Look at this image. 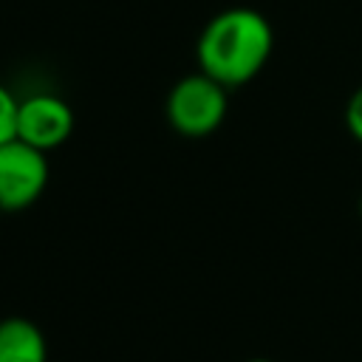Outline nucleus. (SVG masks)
<instances>
[{
  "instance_id": "f257e3e1",
  "label": "nucleus",
  "mask_w": 362,
  "mask_h": 362,
  "mask_svg": "<svg viewBox=\"0 0 362 362\" xmlns=\"http://www.w3.org/2000/svg\"><path fill=\"white\" fill-rule=\"evenodd\" d=\"M272 48V23L257 8H223L204 25L198 37V71H204L223 88H240L266 68Z\"/></svg>"
},
{
  "instance_id": "f03ea898",
  "label": "nucleus",
  "mask_w": 362,
  "mask_h": 362,
  "mask_svg": "<svg viewBox=\"0 0 362 362\" xmlns=\"http://www.w3.org/2000/svg\"><path fill=\"white\" fill-rule=\"evenodd\" d=\"M226 110H229V88H223L204 71L178 79L164 102L170 127L184 139L212 136L223 124Z\"/></svg>"
},
{
  "instance_id": "7ed1b4c3",
  "label": "nucleus",
  "mask_w": 362,
  "mask_h": 362,
  "mask_svg": "<svg viewBox=\"0 0 362 362\" xmlns=\"http://www.w3.org/2000/svg\"><path fill=\"white\" fill-rule=\"evenodd\" d=\"M48 153L11 139L0 144V212H23L48 187Z\"/></svg>"
},
{
  "instance_id": "20e7f679",
  "label": "nucleus",
  "mask_w": 362,
  "mask_h": 362,
  "mask_svg": "<svg viewBox=\"0 0 362 362\" xmlns=\"http://www.w3.org/2000/svg\"><path fill=\"white\" fill-rule=\"evenodd\" d=\"M74 110L57 93H31L17 105V139L48 153L74 133Z\"/></svg>"
},
{
  "instance_id": "39448f33",
  "label": "nucleus",
  "mask_w": 362,
  "mask_h": 362,
  "mask_svg": "<svg viewBox=\"0 0 362 362\" xmlns=\"http://www.w3.org/2000/svg\"><path fill=\"white\" fill-rule=\"evenodd\" d=\"M0 362H48V342L25 317L0 320Z\"/></svg>"
},
{
  "instance_id": "423d86ee",
  "label": "nucleus",
  "mask_w": 362,
  "mask_h": 362,
  "mask_svg": "<svg viewBox=\"0 0 362 362\" xmlns=\"http://www.w3.org/2000/svg\"><path fill=\"white\" fill-rule=\"evenodd\" d=\"M17 105L20 99L0 82V144L17 139Z\"/></svg>"
},
{
  "instance_id": "0eeeda50",
  "label": "nucleus",
  "mask_w": 362,
  "mask_h": 362,
  "mask_svg": "<svg viewBox=\"0 0 362 362\" xmlns=\"http://www.w3.org/2000/svg\"><path fill=\"white\" fill-rule=\"evenodd\" d=\"M345 127L348 133L362 144V85L351 93L348 105H345Z\"/></svg>"
},
{
  "instance_id": "6e6552de",
  "label": "nucleus",
  "mask_w": 362,
  "mask_h": 362,
  "mask_svg": "<svg viewBox=\"0 0 362 362\" xmlns=\"http://www.w3.org/2000/svg\"><path fill=\"white\" fill-rule=\"evenodd\" d=\"M249 362H272V359H249Z\"/></svg>"
},
{
  "instance_id": "1a4fd4ad",
  "label": "nucleus",
  "mask_w": 362,
  "mask_h": 362,
  "mask_svg": "<svg viewBox=\"0 0 362 362\" xmlns=\"http://www.w3.org/2000/svg\"><path fill=\"white\" fill-rule=\"evenodd\" d=\"M359 212H362V198H359Z\"/></svg>"
}]
</instances>
